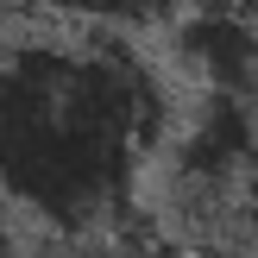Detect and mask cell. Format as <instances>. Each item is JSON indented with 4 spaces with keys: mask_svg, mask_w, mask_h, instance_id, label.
<instances>
[{
    "mask_svg": "<svg viewBox=\"0 0 258 258\" xmlns=\"http://www.w3.org/2000/svg\"><path fill=\"white\" fill-rule=\"evenodd\" d=\"M38 7L63 25H101V32H133L139 38L145 25L170 19L176 0H38Z\"/></svg>",
    "mask_w": 258,
    "mask_h": 258,
    "instance_id": "obj_3",
    "label": "cell"
},
{
    "mask_svg": "<svg viewBox=\"0 0 258 258\" xmlns=\"http://www.w3.org/2000/svg\"><path fill=\"white\" fill-rule=\"evenodd\" d=\"M221 258H246V252H221Z\"/></svg>",
    "mask_w": 258,
    "mask_h": 258,
    "instance_id": "obj_7",
    "label": "cell"
},
{
    "mask_svg": "<svg viewBox=\"0 0 258 258\" xmlns=\"http://www.w3.org/2000/svg\"><path fill=\"white\" fill-rule=\"evenodd\" d=\"M170 63L196 82V95L258 101V25L221 13H183L170 25Z\"/></svg>",
    "mask_w": 258,
    "mask_h": 258,
    "instance_id": "obj_2",
    "label": "cell"
},
{
    "mask_svg": "<svg viewBox=\"0 0 258 258\" xmlns=\"http://www.w3.org/2000/svg\"><path fill=\"white\" fill-rule=\"evenodd\" d=\"M189 13H221V19H252L258 25V0H183Z\"/></svg>",
    "mask_w": 258,
    "mask_h": 258,
    "instance_id": "obj_5",
    "label": "cell"
},
{
    "mask_svg": "<svg viewBox=\"0 0 258 258\" xmlns=\"http://www.w3.org/2000/svg\"><path fill=\"white\" fill-rule=\"evenodd\" d=\"M0 258H19V239H13V214L0 208Z\"/></svg>",
    "mask_w": 258,
    "mask_h": 258,
    "instance_id": "obj_6",
    "label": "cell"
},
{
    "mask_svg": "<svg viewBox=\"0 0 258 258\" xmlns=\"http://www.w3.org/2000/svg\"><path fill=\"white\" fill-rule=\"evenodd\" d=\"M239 252L258 258V151H252L246 176H239Z\"/></svg>",
    "mask_w": 258,
    "mask_h": 258,
    "instance_id": "obj_4",
    "label": "cell"
},
{
    "mask_svg": "<svg viewBox=\"0 0 258 258\" xmlns=\"http://www.w3.org/2000/svg\"><path fill=\"white\" fill-rule=\"evenodd\" d=\"M170 133V82L133 32L50 19L0 38V208L38 239L120 233Z\"/></svg>",
    "mask_w": 258,
    "mask_h": 258,
    "instance_id": "obj_1",
    "label": "cell"
}]
</instances>
